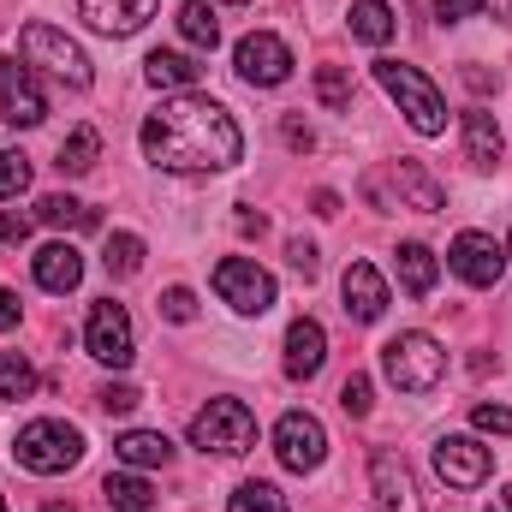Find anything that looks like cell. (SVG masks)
<instances>
[{"label":"cell","instance_id":"19","mask_svg":"<svg viewBox=\"0 0 512 512\" xmlns=\"http://www.w3.org/2000/svg\"><path fill=\"white\" fill-rule=\"evenodd\" d=\"M78 280H84L78 245H42V251H36V286H42V292H72Z\"/></svg>","mask_w":512,"mask_h":512},{"label":"cell","instance_id":"30","mask_svg":"<svg viewBox=\"0 0 512 512\" xmlns=\"http://www.w3.org/2000/svg\"><path fill=\"white\" fill-rule=\"evenodd\" d=\"M36 387V370L24 352H0V399H24Z\"/></svg>","mask_w":512,"mask_h":512},{"label":"cell","instance_id":"35","mask_svg":"<svg viewBox=\"0 0 512 512\" xmlns=\"http://www.w3.org/2000/svg\"><path fill=\"white\" fill-rule=\"evenodd\" d=\"M137 399H143V393H137V387H126V382H108L102 393H96V405H102L108 417H131V411H137Z\"/></svg>","mask_w":512,"mask_h":512},{"label":"cell","instance_id":"16","mask_svg":"<svg viewBox=\"0 0 512 512\" xmlns=\"http://www.w3.org/2000/svg\"><path fill=\"white\" fill-rule=\"evenodd\" d=\"M322 364H328V334H322V322L298 316V322L286 328V376H292V382H310Z\"/></svg>","mask_w":512,"mask_h":512},{"label":"cell","instance_id":"44","mask_svg":"<svg viewBox=\"0 0 512 512\" xmlns=\"http://www.w3.org/2000/svg\"><path fill=\"white\" fill-rule=\"evenodd\" d=\"M310 203H316V215H340V197H334V191H316Z\"/></svg>","mask_w":512,"mask_h":512},{"label":"cell","instance_id":"21","mask_svg":"<svg viewBox=\"0 0 512 512\" xmlns=\"http://www.w3.org/2000/svg\"><path fill=\"white\" fill-rule=\"evenodd\" d=\"M143 78H149L155 90H191V84L203 78V66H197L191 54H179V48H155V54L143 60Z\"/></svg>","mask_w":512,"mask_h":512},{"label":"cell","instance_id":"4","mask_svg":"<svg viewBox=\"0 0 512 512\" xmlns=\"http://www.w3.org/2000/svg\"><path fill=\"white\" fill-rule=\"evenodd\" d=\"M382 376L399 393H435L441 387V376H447V352L429 340V334H393L382 346Z\"/></svg>","mask_w":512,"mask_h":512},{"label":"cell","instance_id":"45","mask_svg":"<svg viewBox=\"0 0 512 512\" xmlns=\"http://www.w3.org/2000/svg\"><path fill=\"white\" fill-rule=\"evenodd\" d=\"M489 512H512V483H507V489H501V501H495V507H489Z\"/></svg>","mask_w":512,"mask_h":512},{"label":"cell","instance_id":"40","mask_svg":"<svg viewBox=\"0 0 512 512\" xmlns=\"http://www.w3.org/2000/svg\"><path fill=\"white\" fill-rule=\"evenodd\" d=\"M471 12H483V0H435V18H447V24H459Z\"/></svg>","mask_w":512,"mask_h":512},{"label":"cell","instance_id":"23","mask_svg":"<svg viewBox=\"0 0 512 512\" xmlns=\"http://www.w3.org/2000/svg\"><path fill=\"white\" fill-rule=\"evenodd\" d=\"M465 161H471V167H495V161H501V126H495V114H483V108L465 114Z\"/></svg>","mask_w":512,"mask_h":512},{"label":"cell","instance_id":"13","mask_svg":"<svg viewBox=\"0 0 512 512\" xmlns=\"http://www.w3.org/2000/svg\"><path fill=\"white\" fill-rule=\"evenodd\" d=\"M447 262H453V274H459L465 286H495V280L507 274V251H501L489 233H459L453 251H447Z\"/></svg>","mask_w":512,"mask_h":512},{"label":"cell","instance_id":"43","mask_svg":"<svg viewBox=\"0 0 512 512\" xmlns=\"http://www.w3.org/2000/svg\"><path fill=\"white\" fill-rule=\"evenodd\" d=\"M262 227H268L262 215H251V209H239V233H245V239H262Z\"/></svg>","mask_w":512,"mask_h":512},{"label":"cell","instance_id":"46","mask_svg":"<svg viewBox=\"0 0 512 512\" xmlns=\"http://www.w3.org/2000/svg\"><path fill=\"white\" fill-rule=\"evenodd\" d=\"M483 6H495V12H501V18H512V0H483Z\"/></svg>","mask_w":512,"mask_h":512},{"label":"cell","instance_id":"36","mask_svg":"<svg viewBox=\"0 0 512 512\" xmlns=\"http://www.w3.org/2000/svg\"><path fill=\"white\" fill-rule=\"evenodd\" d=\"M370 376H346V387H340V411L346 417H370Z\"/></svg>","mask_w":512,"mask_h":512},{"label":"cell","instance_id":"1","mask_svg":"<svg viewBox=\"0 0 512 512\" xmlns=\"http://www.w3.org/2000/svg\"><path fill=\"white\" fill-rule=\"evenodd\" d=\"M143 155L161 173H227L245 155V131L215 96L185 90L143 120Z\"/></svg>","mask_w":512,"mask_h":512},{"label":"cell","instance_id":"11","mask_svg":"<svg viewBox=\"0 0 512 512\" xmlns=\"http://www.w3.org/2000/svg\"><path fill=\"white\" fill-rule=\"evenodd\" d=\"M0 120L6 126H42L48 120V96L36 84V66L0 60Z\"/></svg>","mask_w":512,"mask_h":512},{"label":"cell","instance_id":"29","mask_svg":"<svg viewBox=\"0 0 512 512\" xmlns=\"http://www.w3.org/2000/svg\"><path fill=\"white\" fill-rule=\"evenodd\" d=\"M102 262H108V274H114V280H131V274L143 268V239H137V233H114Z\"/></svg>","mask_w":512,"mask_h":512},{"label":"cell","instance_id":"31","mask_svg":"<svg viewBox=\"0 0 512 512\" xmlns=\"http://www.w3.org/2000/svg\"><path fill=\"white\" fill-rule=\"evenodd\" d=\"M227 512H286V495L274 483H239V495L227 501Z\"/></svg>","mask_w":512,"mask_h":512},{"label":"cell","instance_id":"48","mask_svg":"<svg viewBox=\"0 0 512 512\" xmlns=\"http://www.w3.org/2000/svg\"><path fill=\"white\" fill-rule=\"evenodd\" d=\"M227 6H245V0H227Z\"/></svg>","mask_w":512,"mask_h":512},{"label":"cell","instance_id":"37","mask_svg":"<svg viewBox=\"0 0 512 512\" xmlns=\"http://www.w3.org/2000/svg\"><path fill=\"white\" fill-rule=\"evenodd\" d=\"M471 423H477L483 435H512V405H477Z\"/></svg>","mask_w":512,"mask_h":512},{"label":"cell","instance_id":"38","mask_svg":"<svg viewBox=\"0 0 512 512\" xmlns=\"http://www.w3.org/2000/svg\"><path fill=\"white\" fill-rule=\"evenodd\" d=\"M286 262H292L304 280H316V274H322V256H316V245H310V239H292V245H286Z\"/></svg>","mask_w":512,"mask_h":512},{"label":"cell","instance_id":"47","mask_svg":"<svg viewBox=\"0 0 512 512\" xmlns=\"http://www.w3.org/2000/svg\"><path fill=\"white\" fill-rule=\"evenodd\" d=\"M42 512H78V507H60V501H48V507H42Z\"/></svg>","mask_w":512,"mask_h":512},{"label":"cell","instance_id":"10","mask_svg":"<svg viewBox=\"0 0 512 512\" xmlns=\"http://www.w3.org/2000/svg\"><path fill=\"white\" fill-rule=\"evenodd\" d=\"M233 66H239V78H245V84L274 90V84H286V78H292V48H286L274 30H251V36L239 42Z\"/></svg>","mask_w":512,"mask_h":512},{"label":"cell","instance_id":"32","mask_svg":"<svg viewBox=\"0 0 512 512\" xmlns=\"http://www.w3.org/2000/svg\"><path fill=\"white\" fill-rule=\"evenodd\" d=\"M316 102H322V108H352V78H346V66H322V72H316Z\"/></svg>","mask_w":512,"mask_h":512},{"label":"cell","instance_id":"7","mask_svg":"<svg viewBox=\"0 0 512 512\" xmlns=\"http://www.w3.org/2000/svg\"><path fill=\"white\" fill-rule=\"evenodd\" d=\"M84 346H90V358H96V364H108V370H126L131 358H137V334H131L126 304H114V298L90 304V322H84Z\"/></svg>","mask_w":512,"mask_h":512},{"label":"cell","instance_id":"5","mask_svg":"<svg viewBox=\"0 0 512 512\" xmlns=\"http://www.w3.org/2000/svg\"><path fill=\"white\" fill-rule=\"evenodd\" d=\"M191 447L203 453H221V459H239L256 447V417L245 399H209L197 417H191Z\"/></svg>","mask_w":512,"mask_h":512},{"label":"cell","instance_id":"14","mask_svg":"<svg viewBox=\"0 0 512 512\" xmlns=\"http://www.w3.org/2000/svg\"><path fill=\"white\" fill-rule=\"evenodd\" d=\"M370 483H376V512H423L417 501V483H411V471H405V459L399 453H376L370 459Z\"/></svg>","mask_w":512,"mask_h":512},{"label":"cell","instance_id":"42","mask_svg":"<svg viewBox=\"0 0 512 512\" xmlns=\"http://www.w3.org/2000/svg\"><path fill=\"white\" fill-rule=\"evenodd\" d=\"M6 328H18V298H12V292H0V334H6Z\"/></svg>","mask_w":512,"mask_h":512},{"label":"cell","instance_id":"49","mask_svg":"<svg viewBox=\"0 0 512 512\" xmlns=\"http://www.w3.org/2000/svg\"><path fill=\"white\" fill-rule=\"evenodd\" d=\"M0 512H6V495H0Z\"/></svg>","mask_w":512,"mask_h":512},{"label":"cell","instance_id":"17","mask_svg":"<svg viewBox=\"0 0 512 512\" xmlns=\"http://www.w3.org/2000/svg\"><path fill=\"white\" fill-rule=\"evenodd\" d=\"M340 292H346V316H358V322H382L387 280L376 274V262H352L346 280H340Z\"/></svg>","mask_w":512,"mask_h":512},{"label":"cell","instance_id":"39","mask_svg":"<svg viewBox=\"0 0 512 512\" xmlns=\"http://www.w3.org/2000/svg\"><path fill=\"white\" fill-rule=\"evenodd\" d=\"M24 239H30V215L0 209V245H24Z\"/></svg>","mask_w":512,"mask_h":512},{"label":"cell","instance_id":"20","mask_svg":"<svg viewBox=\"0 0 512 512\" xmlns=\"http://www.w3.org/2000/svg\"><path fill=\"white\" fill-rule=\"evenodd\" d=\"M114 453H120V465H131V471H161L173 459V441L161 429H131V435L114 441Z\"/></svg>","mask_w":512,"mask_h":512},{"label":"cell","instance_id":"28","mask_svg":"<svg viewBox=\"0 0 512 512\" xmlns=\"http://www.w3.org/2000/svg\"><path fill=\"white\" fill-rule=\"evenodd\" d=\"M96 155H102V131H96V126H78L66 143H60V161H54V167L78 179V173H90V167H96Z\"/></svg>","mask_w":512,"mask_h":512},{"label":"cell","instance_id":"8","mask_svg":"<svg viewBox=\"0 0 512 512\" xmlns=\"http://www.w3.org/2000/svg\"><path fill=\"white\" fill-rule=\"evenodd\" d=\"M215 292H221V304H233L239 316H262V310L274 304V274L256 268L251 256H227V262H215Z\"/></svg>","mask_w":512,"mask_h":512},{"label":"cell","instance_id":"22","mask_svg":"<svg viewBox=\"0 0 512 512\" xmlns=\"http://www.w3.org/2000/svg\"><path fill=\"white\" fill-rule=\"evenodd\" d=\"M393 268H399V286H405L411 298H429L435 280H441V262H435L429 245H399V251H393Z\"/></svg>","mask_w":512,"mask_h":512},{"label":"cell","instance_id":"12","mask_svg":"<svg viewBox=\"0 0 512 512\" xmlns=\"http://www.w3.org/2000/svg\"><path fill=\"white\" fill-rule=\"evenodd\" d=\"M489 465H495V453L477 435H441L435 441V477L453 483V489H477L489 477Z\"/></svg>","mask_w":512,"mask_h":512},{"label":"cell","instance_id":"34","mask_svg":"<svg viewBox=\"0 0 512 512\" xmlns=\"http://www.w3.org/2000/svg\"><path fill=\"white\" fill-rule=\"evenodd\" d=\"M161 316L167 322H197V292L191 286H167L161 292Z\"/></svg>","mask_w":512,"mask_h":512},{"label":"cell","instance_id":"2","mask_svg":"<svg viewBox=\"0 0 512 512\" xmlns=\"http://www.w3.org/2000/svg\"><path fill=\"white\" fill-rule=\"evenodd\" d=\"M376 84L399 102V114L411 120L417 137H441V131H447V102H441V90H435L417 66H405V60H376Z\"/></svg>","mask_w":512,"mask_h":512},{"label":"cell","instance_id":"6","mask_svg":"<svg viewBox=\"0 0 512 512\" xmlns=\"http://www.w3.org/2000/svg\"><path fill=\"white\" fill-rule=\"evenodd\" d=\"M18 48H24V60L30 66H48L54 78H66L72 90H84L96 72H90V60H84V48L66 36V30H54V24H24V36H18Z\"/></svg>","mask_w":512,"mask_h":512},{"label":"cell","instance_id":"25","mask_svg":"<svg viewBox=\"0 0 512 512\" xmlns=\"http://www.w3.org/2000/svg\"><path fill=\"white\" fill-rule=\"evenodd\" d=\"M179 36H185L191 48L215 54V48H221V18H215L203 0H185V6H179Z\"/></svg>","mask_w":512,"mask_h":512},{"label":"cell","instance_id":"27","mask_svg":"<svg viewBox=\"0 0 512 512\" xmlns=\"http://www.w3.org/2000/svg\"><path fill=\"white\" fill-rule=\"evenodd\" d=\"M36 221H42V227H72V233H90V227H96V209H84L78 197H60V191H54V197H42V203H36Z\"/></svg>","mask_w":512,"mask_h":512},{"label":"cell","instance_id":"9","mask_svg":"<svg viewBox=\"0 0 512 512\" xmlns=\"http://www.w3.org/2000/svg\"><path fill=\"white\" fill-rule=\"evenodd\" d=\"M274 459L286 465V471H316L322 459H328V429L310 417V411H286L280 423H274Z\"/></svg>","mask_w":512,"mask_h":512},{"label":"cell","instance_id":"15","mask_svg":"<svg viewBox=\"0 0 512 512\" xmlns=\"http://www.w3.org/2000/svg\"><path fill=\"white\" fill-rule=\"evenodd\" d=\"M155 6H161V0H78L84 24L102 30V36H137V30L155 18Z\"/></svg>","mask_w":512,"mask_h":512},{"label":"cell","instance_id":"24","mask_svg":"<svg viewBox=\"0 0 512 512\" xmlns=\"http://www.w3.org/2000/svg\"><path fill=\"white\" fill-rule=\"evenodd\" d=\"M393 30H399V18H393V6H387V0H352V36H358V42L382 48Z\"/></svg>","mask_w":512,"mask_h":512},{"label":"cell","instance_id":"18","mask_svg":"<svg viewBox=\"0 0 512 512\" xmlns=\"http://www.w3.org/2000/svg\"><path fill=\"white\" fill-rule=\"evenodd\" d=\"M393 191H399V209H417V215L447 209V191L423 161H393Z\"/></svg>","mask_w":512,"mask_h":512},{"label":"cell","instance_id":"3","mask_svg":"<svg viewBox=\"0 0 512 512\" xmlns=\"http://www.w3.org/2000/svg\"><path fill=\"white\" fill-rule=\"evenodd\" d=\"M12 459H18L24 471H36V477H60V471H72V465L84 459V435H78L72 423H60V417H36V423L18 429Z\"/></svg>","mask_w":512,"mask_h":512},{"label":"cell","instance_id":"26","mask_svg":"<svg viewBox=\"0 0 512 512\" xmlns=\"http://www.w3.org/2000/svg\"><path fill=\"white\" fill-rule=\"evenodd\" d=\"M102 495H108V512H155L149 483H143V477H131V471H108Z\"/></svg>","mask_w":512,"mask_h":512},{"label":"cell","instance_id":"41","mask_svg":"<svg viewBox=\"0 0 512 512\" xmlns=\"http://www.w3.org/2000/svg\"><path fill=\"white\" fill-rule=\"evenodd\" d=\"M286 143H292V149H316V137H310V126H304V120H286Z\"/></svg>","mask_w":512,"mask_h":512},{"label":"cell","instance_id":"33","mask_svg":"<svg viewBox=\"0 0 512 512\" xmlns=\"http://www.w3.org/2000/svg\"><path fill=\"white\" fill-rule=\"evenodd\" d=\"M30 185V161L18 149H0V197H18Z\"/></svg>","mask_w":512,"mask_h":512}]
</instances>
